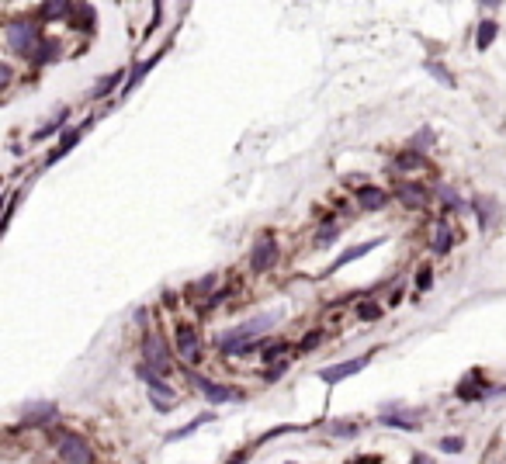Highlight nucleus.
<instances>
[{"mask_svg": "<svg viewBox=\"0 0 506 464\" xmlns=\"http://www.w3.org/2000/svg\"><path fill=\"white\" fill-rule=\"evenodd\" d=\"M270 322H274V315H260V319H253V322H246V326H236V329L222 333L215 339V347H218L222 354H250V350H260V343H257L253 336L270 329Z\"/></svg>", "mask_w": 506, "mask_h": 464, "instance_id": "1", "label": "nucleus"}, {"mask_svg": "<svg viewBox=\"0 0 506 464\" xmlns=\"http://www.w3.org/2000/svg\"><path fill=\"white\" fill-rule=\"evenodd\" d=\"M42 42H46V38H42V31H38V21L21 18V21H11V25H7V46L14 52L35 56V49H38Z\"/></svg>", "mask_w": 506, "mask_h": 464, "instance_id": "2", "label": "nucleus"}, {"mask_svg": "<svg viewBox=\"0 0 506 464\" xmlns=\"http://www.w3.org/2000/svg\"><path fill=\"white\" fill-rule=\"evenodd\" d=\"M59 458H63L66 464H90L94 461L90 447H87L83 437H77V433H63V437H59Z\"/></svg>", "mask_w": 506, "mask_h": 464, "instance_id": "3", "label": "nucleus"}, {"mask_svg": "<svg viewBox=\"0 0 506 464\" xmlns=\"http://www.w3.org/2000/svg\"><path fill=\"white\" fill-rule=\"evenodd\" d=\"M174 336H177V354L184 361H198L201 357V336H198V329L191 322H177Z\"/></svg>", "mask_w": 506, "mask_h": 464, "instance_id": "4", "label": "nucleus"}, {"mask_svg": "<svg viewBox=\"0 0 506 464\" xmlns=\"http://www.w3.org/2000/svg\"><path fill=\"white\" fill-rule=\"evenodd\" d=\"M274 260H278V243H274L270 232H264V236L253 243V250H250V267H253V270H270Z\"/></svg>", "mask_w": 506, "mask_h": 464, "instance_id": "5", "label": "nucleus"}, {"mask_svg": "<svg viewBox=\"0 0 506 464\" xmlns=\"http://www.w3.org/2000/svg\"><path fill=\"white\" fill-rule=\"evenodd\" d=\"M142 364L157 367V371H170V354H167V343L160 336H146L142 343Z\"/></svg>", "mask_w": 506, "mask_h": 464, "instance_id": "6", "label": "nucleus"}, {"mask_svg": "<svg viewBox=\"0 0 506 464\" xmlns=\"http://www.w3.org/2000/svg\"><path fill=\"white\" fill-rule=\"evenodd\" d=\"M368 361H371V357H361V361H344V364H333V367H322L320 378L326 381V385H337V381H344V378H350V374H361V371L368 367Z\"/></svg>", "mask_w": 506, "mask_h": 464, "instance_id": "7", "label": "nucleus"}, {"mask_svg": "<svg viewBox=\"0 0 506 464\" xmlns=\"http://www.w3.org/2000/svg\"><path fill=\"white\" fill-rule=\"evenodd\" d=\"M191 385L201 388L209 402H233V399H240V391H233V388H226V385H215L212 378H205V374H191Z\"/></svg>", "mask_w": 506, "mask_h": 464, "instance_id": "8", "label": "nucleus"}, {"mask_svg": "<svg viewBox=\"0 0 506 464\" xmlns=\"http://www.w3.org/2000/svg\"><path fill=\"white\" fill-rule=\"evenodd\" d=\"M87 129H90V122H83V125H77V129H66V132H63V139H59V146L53 149V156L46 159V167H53L56 159H63V156L70 153V149H73V146L80 142V135H83Z\"/></svg>", "mask_w": 506, "mask_h": 464, "instance_id": "9", "label": "nucleus"}, {"mask_svg": "<svg viewBox=\"0 0 506 464\" xmlns=\"http://www.w3.org/2000/svg\"><path fill=\"white\" fill-rule=\"evenodd\" d=\"M357 201H361L364 211H378V208L389 205V194L381 187H374V184H364V187H357Z\"/></svg>", "mask_w": 506, "mask_h": 464, "instance_id": "10", "label": "nucleus"}, {"mask_svg": "<svg viewBox=\"0 0 506 464\" xmlns=\"http://www.w3.org/2000/svg\"><path fill=\"white\" fill-rule=\"evenodd\" d=\"M485 395V381H482V374L479 371H472V374H465V381L458 385V399H482Z\"/></svg>", "mask_w": 506, "mask_h": 464, "instance_id": "11", "label": "nucleus"}, {"mask_svg": "<svg viewBox=\"0 0 506 464\" xmlns=\"http://www.w3.org/2000/svg\"><path fill=\"white\" fill-rule=\"evenodd\" d=\"M374 246H381V239H371V243H364V246H350V250H344V253H340V260L333 263V270H340V267H347L350 260H361L364 253H371Z\"/></svg>", "mask_w": 506, "mask_h": 464, "instance_id": "12", "label": "nucleus"}, {"mask_svg": "<svg viewBox=\"0 0 506 464\" xmlns=\"http://www.w3.org/2000/svg\"><path fill=\"white\" fill-rule=\"evenodd\" d=\"M496 35H500V25H496L492 18H485V21L479 25V35H475V49L485 52L489 46H492V38H496Z\"/></svg>", "mask_w": 506, "mask_h": 464, "instance_id": "13", "label": "nucleus"}, {"mask_svg": "<svg viewBox=\"0 0 506 464\" xmlns=\"http://www.w3.org/2000/svg\"><path fill=\"white\" fill-rule=\"evenodd\" d=\"M399 198H402V205H406V208H416V205H423V201H426V191L420 187V184H402Z\"/></svg>", "mask_w": 506, "mask_h": 464, "instance_id": "14", "label": "nucleus"}, {"mask_svg": "<svg viewBox=\"0 0 506 464\" xmlns=\"http://www.w3.org/2000/svg\"><path fill=\"white\" fill-rule=\"evenodd\" d=\"M472 211L479 215L482 229H489V222H492V215H496V201H489V198H475V201H472Z\"/></svg>", "mask_w": 506, "mask_h": 464, "instance_id": "15", "label": "nucleus"}, {"mask_svg": "<svg viewBox=\"0 0 506 464\" xmlns=\"http://www.w3.org/2000/svg\"><path fill=\"white\" fill-rule=\"evenodd\" d=\"M53 416H56L53 402H35V406L25 413V423H46V419H53Z\"/></svg>", "mask_w": 506, "mask_h": 464, "instance_id": "16", "label": "nucleus"}, {"mask_svg": "<svg viewBox=\"0 0 506 464\" xmlns=\"http://www.w3.org/2000/svg\"><path fill=\"white\" fill-rule=\"evenodd\" d=\"M38 14H42L38 21H59V18L73 14V7H70V4H46V7L38 11Z\"/></svg>", "mask_w": 506, "mask_h": 464, "instance_id": "17", "label": "nucleus"}, {"mask_svg": "<svg viewBox=\"0 0 506 464\" xmlns=\"http://www.w3.org/2000/svg\"><path fill=\"white\" fill-rule=\"evenodd\" d=\"M135 374H139V381H146V388L167 385V381L160 378V371H157V367H149V364H139V367H135Z\"/></svg>", "mask_w": 506, "mask_h": 464, "instance_id": "18", "label": "nucleus"}, {"mask_svg": "<svg viewBox=\"0 0 506 464\" xmlns=\"http://www.w3.org/2000/svg\"><path fill=\"white\" fill-rule=\"evenodd\" d=\"M326 430L337 433V437H354V433H357V423H354V419H330Z\"/></svg>", "mask_w": 506, "mask_h": 464, "instance_id": "19", "label": "nucleus"}, {"mask_svg": "<svg viewBox=\"0 0 506 464\" xmlns=\"http://www.w3.org/2000/svg\"><path fill=\"white\" fill-rule=\"evenodd\" d=\"M205 423H212V413H205V416H198L194 423H187V426H181V430H174V433H167V440H184V437H191L198 426H205Z\"/></svg>", "mask_w": 506, "mask_h": 464, "instance_id": "20", "label": "nucleus"}, {"mask_svg": "<svg viewBox=\"0 0 506 464\" xmlns=\"http://www.w3.org/2000/svg\"><path fill=\"white\" fill-rule=\"evenodd\" d=\"M53 56H59V42H53V38H46V42H42V46L35 49V56H31V59H35V63L42 66V63H49Z\"/></svg>", "mask_w": 506, "mask_h": 464, "instance_id": "21", "label": "nucleus"}, {"mask_svg": "<svg viewBox=\"0 0 506 464\" xmlns=\"http://www.w3.org/2000/svg\"><path fill=\"white\" fill-rule=\"evenodd\" d=\"M451 246H454L451 229H448V226H441V229H437V236H433V253H448Z\"/></svg>", "mask_w": 506, "mask_h": 464, "instance_id": "22", "label": "nucleus"}, {"mask_svg": "<svg viewBox=\"0 0 506 464\" xmlns=\"http://www.w3.org/2000/svg\"><path fill=\"white\" fill-rule=\"evenodd\" d=\"M157 59H160V56H149L146 63H139V66H135V70H132V77H129V83H125V94L132 90V87H135V83H139V80L146 77V70H149V66H157Z\"/></svg>", "mask_w": 506, "mask_h": 464, "instance_id": "23", "label": "nucleus"}, {"mask_svg": "<svg viewBox=\"0 0 506 464\" xmlns=\"http://www.w3.org/2000/svg\"><path fill=\"white\" fill-rule=\"evenodd\" d=\"M396 167H399V170H416V167H423V156L420 153H399L396 156Z\"/></svg>", "mask_w": 506, "mask_h": 464, "instance_id": "24", "label": "nucleus"}, {"mask_svg": "<svg viewBox=\"0 0 506 464\" xmlns=\"http://www.w3.org/2000/svg\"><path fill=\"white\" fill-rule=\"evenodd\" d=\"M337 236H340V229H337L333 222H326V226H322V229L316 232V246H330V243H333Z\"/></svg>", "mask_w": 506, "mask_h": 464, "instance_id": "25", "label": "nucleus"}, {"mask_svg": "<svg viewBox=\"0 0 506 464\" xmlns=\"http://www.w3.org/2000/svg\"><path fill=\"white\" fill-rule=\"evenodd\" d=\"M73 14H77V18H73V25H77V28H90V25H94V7H73Z\"/></svg>", "mask_w": 506, "mask_h": 464, "instance_id": "26", "label": "nucleus"}, {"mask_svg": "<svg viewBox=\"0 0 506 464\" xmlns=\"http://www.w3.org/2000/svg\"><path fill=\"white\" fill-rule=\"evenodd\" d=\"M118 83H122V73H111V77H105L101 83H97V87H94V97H105L107 90H115Z\"/></svg>", "mask_w": 506, "mask_h": 464, "instance_id": "27", "label": "nucleus"}, {"mask_svg": "<svg viewBox=\"0 0 506 464\" xmlns=\"http://www.w3.org/2000/svg\"><path fill=\"white\" fill-rule=\"evenodd\" d=\"M426 70L433 73V80H441L444 87H454V77L448 73V70H444V66H441V63H426Z\"/></svg>", "mask_w": 506, "mask_h": 464, "instance_id": "28", "label": "nucleus"}, {"mask_svg": "<svg viewBox=\"0 0 506 464\" xmlns=\"http://www.w3.org/2000/svg\"><path fill=\"white\" fill-rule=\"evenodd\" d=\"M357 315L368 322V319H378L381 315V305H374V302H364V305H357Z\"/></svg>", "mask_w": 506, "mask_h": 464, "instance_id": "29", "label": "nucleus"}, {"mask_svg": "<svg viewBox=\"0 0 506 464\" xmlns=\"http://www.w3.org/2000/svg\"><path fill=\"white\" fill-rule=\"evenodd\" d=\"M285 350H288V343H281V339H278V343H267V347H264V357H267V361H274V357H281Z\"/></svg>", "mask_w": 506, "mask_h": 464, "instance_id": "30", "label": "nucleus"}, {"mask_svg": "<svg viewBox=\"0 0 506 464\" xmlns=\"http://www.w3.org/2000/svg\"><path fill=\"white\" fill-rule=\"evenodd\" d=\"M461 447H465V440L461 437H444L441 440V450H448V454H458Z\"/></svg>", "mask_w": 506, "mask_h": 464, "instance_id": "31", "label": "nucleus"}, {"mask_svg": "<svg viewBox=\"0 0 506 464\" xmlns=\"http://www.w3.org/2000/svg\"><path fill=\"white\" fill-rule=\"evenodd\" d=\"M441 201H448L451 208H465V201H461V198L454 194L451 187H441Z\"/></svg>", "mask_w": 506, "mask_h": 464, "instance_id": "32", "label": "nucleus"}, {"mask_svg": "<svg viewBox=\"0 0 506 464\" xmlns=\"http://www.w3.org/2000/svg\"><path fill=\"white\" fill-rule=\"evenodd\" d=\"M430 142H433V132H420V135H413V146H416V153H420V149H423V146H430Z\"/></svg>", "mask_w": 506, "mask_h": 464, "instance_id": "33", "label": "nucleus"}, {"mask_svg": "<svg viewBox=\"0 0 506 464\" xmlns=\"http://www.w3.org/2000/svg\"><path fill=\"white\" fill-rule=\"evenodd\" d=\"M320 339H322V333H309L305 339H302V343H298V350H312V347H316Z\"/></svg>", "mask_w": 506, "mask_h": 464, "instance_id": "34", "label": "nucleus"}, {"mask_svg": "<svg viewBox=\"0 0 506 464\" xmlns=\"http://www.w3.org/2000/svg\"><path fill=\"white\" fill-rule=\"evenodd\" d=\"M285 371H288V364L281 361V364H278V367H270V371H267V381H278V378H281Z\"/></svg>", "mask_w": 506, "mask_h": 464, "instance_id": "35", "label": "nucleus"}, {"mask_svg": "<svg viewBox=\"0 0 506 464\" xmlns=\"http://www.w3.org/2000/svg\"><path fill=\"white\" fill-rule=\"evenodd\" d=\"M350 464H378V458H374V454H364V458H354Z\"/></svg>", "mask_w": 506, "mask_h": 464, "instance_id": "36", "label": "nucleus"}, {"mask_svg": "<svg viewBox=\"0 0 506 464\" xmlns=\"http://www.w3.org/2000/svg\"><path fill=\"white\" fill-rule=\"evenodd\" d=\"M246 458H250V454H246V450H240V454H233V458H229V464H243Z\"/></svg>", "mask_w": 506, "mask_h": 464, "instance_id": "37", "label": "nucleus"}, {"mask_svg": "<svg viewBox=\"0 0 506 464\" xmlns=\"http://www.w3.org/2000/svg\"><path fill=\"white\" fill-rule=\"evenodd\" d=\"M430 281H433V278H430V270H423V274H420V281H416V284H420V288H430Z\"/></svg>", "mask_w": 506, "mask_h": 464, "instance_id": "38", "label": "nucleus"}, {"mask_svg": "<svg viewBox=\"0 0 506 464\" xmlns=\"http://www.w3.org/2000/svg\"><path fill=\"white\" fill-rule=\"evenodd\" d=\"M413 464H433V461H430L426 454H413Z\"/></svg>", "mask_w": 506, "mask_h": 464, "instance_id": "39", "label": "nucleus"}]
</instances>
